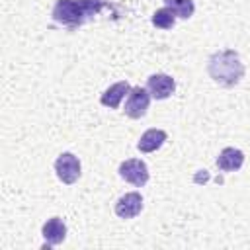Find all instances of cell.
I'll return each mask as SVG.
<instances>
[{"instance_id": "obj_1", "label": "cell", "mask_w": 250, "mask_h": 250, "mask_svg": "<svg viewBox=\"0 0 250 250\" xmlns=\"http://www.w3.org/2000/svg\"><path fill=\"white\" fill-rule=\"evenodd\" d=\"M207 72L209 76L225 88L236 86L244 76V64L240 62V57L232 49L217 51L207 61Z\"/></svg>"}, {"instance_id": "obj_2", "label": "cell", "mask_w": 250, "mask_h": 250, "mask_svg": "<svg viewBox=\"0 0 250 250\" xmlns=\"http://www.w3.org/2000/svg\"><path fill=\"white\" fill-rule=\"evenodd\" d=\"M104 6H107V0H59L53 8V20L68 27H78Z\"/></svg>"}, {"instance_id": "obj_3", "label": "cell", "mask_w": 250, "mask_h": 250, "mask_svg": "<svg viewBox=\"0 0 250 250\" xmlns=\"http://www.w3.org/2000/svg\"><path fill=\"white\" fill-rule=\"evenodd\" d=\"M127 96H129V98H127L125 107H123L125 115H129L131 119H141V117L146 113V109H148V104H150V98H152L150 92H148L146 88L135 86V88L129 90Z\"/></svg>"}, {"instance_id": "obj_4", "label": "cell", "mask_w": 250, "mask_h": 250, "mask_svg": "<svg viewBox=\"0 0 250 250\" xmlns=\"http://www.w3.org/2000/svg\"><path fill=\"white\" fill-rule=\"evenodd\" d=\"M117 172L125 182H129V184H133L137 188H143L148 182V168L139 158H129V160L121 162Z\"/></svg>"}, {"instance_id": "obj_5", "label": "cell", "mask_w": 250, "mask_h": 250, "mask_svg": "<svg viewBox=\"0 0 250 250\" xmlns=\"http://www.w3.org/2000/svg\"><path fill=\"white\" fill-rule=\"evenodd\" d=\"M55 172L62 184H74L80 178V160L72 152H62L55 160Z\"/></svg>"}, {"instance_id": "obj_6", "label": "cell", "mask_w": 250, "mask_h": 250, "mask_svg": "<svg viewBox=\"0 0 250 250\" xmlns=\"http://www.w3.org/2000/svg\"><path fill=\"white\" fill-rule=\"evenodd\" d=\"M174 88H176L174 78L168 76V74H162V72L150 74L148 80H146V90L150 92V96L154 100H166L168 96H172Z\"/></svg>"}, {"instance_id": "obj_7", "label": "cell", "mask_w": 250, "mask_h": 250, "mask_svg": "<svg viewBox=\"0 0 250 250\" xmlns=\"http://www.w3.org/2000/svg\"><path fill=\"white\" fill-rule=\"evenodd\" d=\"M143 211V197L139 191H129L121 195L115 203V213L121 219H133Z\"/></svg>"}, {"instance_id": "obj_8", "label": "cell", "mask_w": 250, "mask_h": 250, "mask_svg": "<svg viewBox=\"0 0 250 250\" xmlns=\"http://www.w3.org/2000/svg\"><path fill=\"white\" fill-rule=\"evenodd\" d=\"M41 234H43L47 246H57L66 238V225H64V221L61 217H51L43 225Z\"/></svg>"}, {"instance_id": "obj_9", "label": "cell", "mask_w": 250, "mask_h": 250, "mask_svg": "<svg viewBox=\"0 0 250 250\" xmlns=\"http://www.w3.org/2000/svg\"><path fill=\"white\" fill-rule=\"evenodd\" d=\"M244 164V152L234 148V146H227L219 152L217 156V166L223 172H234Z\"/></svg>"}, {"instance_id": "obj_10", "label": "cell", "mask_w": 250, "mask_h": 250, "mask_svg": "<svg viewBox=\"0 0 250 250\" xmlns=\"http://www.w3.org/2000/svg\"><path fill=\"white\" fill-rule=\"evenodd\" d=\"M129 90H131V86H129L127 80L115 82L113 86H109V88L102 94L100 102H102V105H105V107H109V109H115V107H119V104H121V100L125 98V94H129Z\"/></svg>"}, {"instance_id": "obj_11", "label": "cell", "mask_w": 250, "mask_h": 250, "mask_svg": "<svg viewBox=\"0 0 250 250\" xmlns=\"http://www.w3.org/2000/svg\"><path fill=\"white\" fill-rule=\"evenodd\" d=\"M166 139H168L166 131H162V129H148V131H145L141 135V139L137 143V148L141 152H154L156 148H160L164 145Z\"/></svg>"}, {"instance_id": "obj_12", "label": "cell", "mask_w": 250, "mask_h": 250, "mask_svg": "<svg viewBox=\"0 0 250 250\" xmlns=\"http://www.w3.org/2000/svg\"><path fill=\"white\" fill-rule=\"evenodd\" d=\"M164 4L176 14V18H182V20L191 18L195 12L193 0H164Z\"/></svg>"}, {"instance_id": "obj_13", "label": "cell", "mask_w": 250, "mask_h": 250, "mask_svg": "<svg viewBox=\"0 0 250 250\" xmlns=\"http://www.w3.org/2000/svg\"><path fill=\"white\" fill-rule=\"evenodd\" d=\"M176 23V14L166 6V8H160L152 14V25L154 27H160V29H172Z\"/></svg>"}]
</instances>
